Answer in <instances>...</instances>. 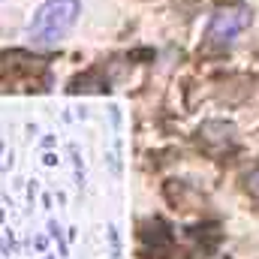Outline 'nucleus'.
Listing matches in <instances>:
<instances>
[{
    "label": "nucleus",
    "instance_id": "obj_2",
    "mask_svg": "<svg viewBox=\"0 0 259 259\" xmlns=\"http://www.w3.org/2000/svg\"><path fill=\"white\" fill-rule=\"evenodd\" d=\"M250 18H253V12L247 6L220 9L208 24V39L211 42H229V39H235L238 33H244L250 27Z\"/></svg>",
    "mask_w": 259,
    "mask_h": 259
},
{
    "label": "nucleus",
    "instance_id": "obj_4",
    "mask_svg": "<svg viewBox=\"0 0 259 259\" xmlns=\"http://www.w3.org/2000/svg\"><path fill=\"white\" fill-rule=\"evenodd\" d=\"M244 184H247V193L253 196V199H259V166L247 175V178H244Z\"/></svg>",
    "mask_w": 259,
    "mask_h": 259
},
{
    "label": "nucleus",
    "instance_id": "obj_3",
    "mask_svg": "<svg viewBox=\"0 0 259 259\" xmlns=\"http://www.w3.org/2000/svg\"><path fill=\"white\" fill-rule=\"evenodd\" d=\"M199 136H202V142H208V145H229V142L235 139V130L229 127V124H220V121H208Z\"/></svg>",
    "mask_w": 259,
    "mask_h": 259
},
{
    "label": "nucleus",
    "instance_id": "obj_1",
    "mask_svg": "<svg viewBox=\"0 0 259 259\" xmlns=\"http://www.w3.org/2000/svg\"><path fill=\"white\" fill-rule=\"evenodd\" d=\"M78 0H46L30 21V39L39 46H52L64 36L78 18Z\"/></svg>",
    "mask_w": 259,
    "mask_h": 259
}]
</instances>
